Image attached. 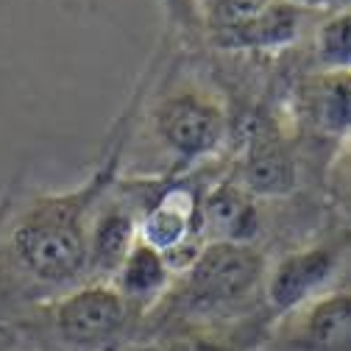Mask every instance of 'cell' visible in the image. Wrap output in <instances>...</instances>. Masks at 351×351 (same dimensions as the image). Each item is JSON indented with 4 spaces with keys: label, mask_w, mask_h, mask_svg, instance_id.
Returning <instances> with one entry per match:
<instances>
[{
    "label": "cell",
    "mask_w": 351,
    "mask_h": 351,
    "mask_svg": "<svg viewBox=\"0 0 351 351\" xmlns=\"http://www.w3.org/2000/svg\"><path fill=\"white\" fill-rule=\"evenodd\" d=\"M143 81L134 120L137 134H148L162 167L159 176H182L223 159L234 120L226 95L198 70H187L182 53H156Z\"/></svg>",
    "instance_id": "obj_2"
},
{
    "label": "cell",
    "mask_w": 351,
    "mask_h": 351,
    "mask_svg": "<svg viewBox=\"0 0 351 351\" xmlns=\"http://www.w3.org/2000/svg\"><path fill=\"white\" fill-rule=\"evenodd\" d=\"M348 223L346 215L326 221L318 232L268 256L262 279V306L274 321L346 282Z\"/></svg>",
    "instance_id": "obj_4"
},
{
    "label": "cell",
    "mask_w": 351,
    "mask_h": 351,
    "mask_svg": "<svg viewBox=\"0 0 351 351\" xmlns=\"http://www.w3.org/2000/svg\"><path fill=\"white\" fill-rule=\"evenodd\" d=\"M324 14L326 12L298 6L293 0H276L256 20L209 39L226 53H282L306 39V31H313Z\"/></svg>",
    "instance_id": "obj_8"
},
{
    "label": "cell",
    "mask_w": 351,
    "mask_h": 351,
    "mask_svg": "<svg viewBox=\"0 0 351 351\" xmlns=\"http://www.w3.org/2000/svg\"><path fill=\"white\" fill-rule=\"evenodd\" d=\"M140 98L143 81L128 95L123 114L106 134L101 159L81 184L34 195L20 187L0 226V326L84 285L90 217L125 165Z\"/></svg>",
    "instance_id": "obj_1"
},
{
    "label": "cell",
    "mask_w": 351,
    "mask_h": 351,
    "mask_svg": "<svg viewBox=\"0 0 351 351\" xmlns=\"http://www.w3.org/2000/svg\"><path fill=\"white\" fill-rule=\"evenodd\" d=\"M348 332L351 298L348 282H343L274 321L259 351H348Z\"/></svg>",
    "instance_id": "obj_6"
},
{
    "label": "cell",
    "mask_w": 351,
    "mask_h": 351,
    "mask_svg": "<svg viewBox=\"0 0 351 351\" xmlns=\"http://www.w3.org/2000/svg\"><path fill=\"white\" fill-rule=\"evenodd\" d=\"M128 351H151L148 346H134V348H128Z\"/></svg>",
    "instance_id": "obj_15"
},
{
    "label": "cell",
    "mask_w": 351,
    "mask_h": 351,
    "mask_svg": "<svg viewBox=\"0 0 351 351\" xmlns=\"http://www.w3.org/2000/svg\"><path fill=\"white\" fill-rule=\"evenodd\" d=\"M173 276L176 274L170 271L167 259L156 248H151L148 243H143L137 237V243L128 248V254L123 256V262L117 265L109 285L125 301L128 310L140 318V326H143V321L151 315V310L170 290Z\"/></svg>",
    "instance_id": "obj_10"
},
{
    "label": "cell",
    "mask_w": 351,
    "mask_h": 351,
    "mask_svg": "<svg viewBox=\"0 0 351 351\" xmlns=\"http://www.w3.org/2000/svg\"><path fill=\"white\" fill-rule=\"evenodd\" d=\"M265 204L245 193L232 176L229 165L206 184L201 198L204 243H243L259 245L265 234Z\"/></svg>",
    "instance_id": "obj_7"
},
{
    "label": "cell",
    "mask_w": 351,
    "mask_h": 351,
    "mask_svg": "<svg viewBox=\"0 0 351 351\" xmlns=\"http://www.w3.org/2000/svg\"><path fill=\"white\" fill-rule=\"evenodd\" d=\"M290 120L293 128H304V134L343 148L348 140V70H318L301 86L298 112Z\"/></svg>",
    "instance_id": "obj_9"
},
{
    "label": "cell",
    "mask_w": 351,
    "mask_h": 351,
    "mask_svg": "<svg viewBox=\"0 0 351 351\" xmlns=\"http://www.w3.org/2000/svg\"><path fill=\"white\" fill-rule=\"evenodd\" d=\"M276 0H198V17L206 25L209 36L234 31L251 20H256L262 12H268Z\"/></svg>",
    "instance_id": "obj_12"
},
{
    "label": "cell",
    "mask_w": 351,
    "mask_h": 351,
    "mask_svg": "<svg viewBox=\"0 0 351 351\" xmlns=\"http://www.w3.org/2000/svg\"><path fill=\"white\" fill-rule=\"evenodd\" d=\"M268 256L262 245L204 243L198 256L173 276L165 298L143 321L137 346L167 324H229L268 313L262 306Z\"/></svg>",
    "instance_id": "obj_3"
},
{
    "label": "cell",
    "mask_w": 351,
    "mask_h": 351,
    "mask_svg": "<svg viewBox=\"0 0 351 351\" xmlns=\"http://www.w3.org/2000/svg\"><path fill=\"white\" fill-rule=\"evenodd\" d=\"M229 170L237 184L262 204L293 198L304 179V156L295 143L293 120L279 109L259 106L243 128Z\"/></svg>",
    "instance_id": "obj_5"
},
{
    "label": "cell",
    "mask_w": 351,
    "mask_h": 351,
    "mask_svg": "<svg viewBox=\"0 0 351 351\" xmlns=\"http://www.w3.org/2000/svg\"><path fill=\"white\" fill-rule=\"evenodd\" d=\"M298 6L315 9V12H337V9H348V0H293Z\"/></svg>",
    "instance_id": "obj_14"
},
{
    "label": "cell",
    "mask_w": 351,
    "mask_h": 351,
    "mask_svg": "<svg viewBox=\"0 0 351 351\" xmlns=\"http://www.w3.org/2000/svg\"><path fill=\"white\" fill-rule=\"evenodd\" d=\"M20 187H23V176H14L12 184L3 190V195H0V226H3L6 215H9V209H12V204H14L17 193H20Z\"/></svg>",
    "instance_id": "obj_13"
},
{
    "label": "cell",
    "mask_w": 351,
    "mask_h": 351,
    "mask_svg": "<svg viewBox=\"0 0 351 351\" xmlns=\"http://www.w3.org/2000/svg\"><path fill=\"white\" fill-rule=\"evenodd\" d=\"M348 9L326 12L318 25L310 34V45H313V59L318 70L337 73L348 70L351 62V34H348Z\"/></svg>",
    "instance_id": "obj_11"
}]
</instances>
